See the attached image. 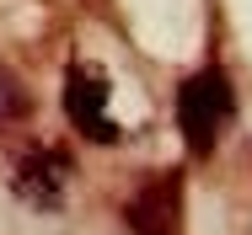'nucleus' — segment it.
<instances>
[{
	"mask_svg": "<svg viewBox=\"0 0 252 235\" xmlns=\"http://www.w3.org/2000/svg\"><path fill=\"white\" fill-rule=\"evenodd\" d=\"M231 118H236V86H231V75L220 64H209V70L183 80V91H177V129H183L193 155H209L220 144V134L231 129Z\"/></svg>",
	"mask_w": 252,
	"mask_h": 235,
	"instance_id": "nucleus-1",
	"label": "nucleus"
},
{
	"mask_svg": "<svg viewBox=\"0 0 252 235\" xmlns=\"http://www.w3.org/2000/svg\"><path fill=\"white\" fill-rule=\"evenodd\" d=\"M107 102H113V80L102 75L97 64L75 59V64L64 70V118H70V129H75L81 139H92V144H113L118 139V123H113Z\"/></svg>",
	"mask_w": 252,
	"mask_h": 235,
	"instance_id": "nucleus-2",
	"label": "nucleus"
},
{
	"mask_svg": "<svg viewBox=\"0 0 252 235\" xmlns=\"http://www.w3.org/2000/svg\"><path fill=\"white\" fill-rule=\"evenodd\" d=\"M11 192H16L27 209L54 214V209L64 203V192H70V155H64L59 144H32V150H22V160L11 166Z\"/></svg>",
	"mask_w": 252,
	"mask_h": 235,
	"instance_id": "nucleus-3",
	"label": "nucleus"
},
{
	"mask_svg": "<svg viewBox=\"0 0 252 235\" xmlns=\"http://www.w3.org/2000/svg\"><path fill=\"white\" fill-rule=\"evenodd\" d=\"M124 219L134 235H183V177L177 171H151L129 192Z\"/></svg>",
	"mask_w": 252,
	"mask_h": 235,
	"instance_id": "nucleus-4",
	"label": "nucleus"
}]
</instances>
